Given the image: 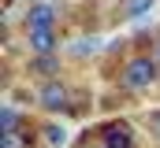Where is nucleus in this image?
Returning <instances> with one entry per match:
<instances>
[{
	"label": "nucleus",
	"mask_w": 160,
	"mask_h": 148,
	"mask_svg": "<svg viewBox=\"0 0 160 148\" xmlns=\"http://www.w3.org/2000/svg\"><path fill=\"white\" fill-rule=\"evenodd\" d=\"M101 141H104V148H134V130L123 118H112L101 126Z\"/></svg>",
	"instance_id": "obj_3"
},
{
	"label": "nucleus",
	"mask_w": 160,
	"mask_h": 148,
	"mask_svg": "<svg viewBox=\"0 0 160 148\" xmlns=\"http://www.w3.org/2000/svg\"><path fill=\"white\" fill-rule=\"evenodd\" d=\"M26 41H30V48L38 56H52L56 52V30H30Z\"/></svg>",
	"instance_id": "obj_5"
},
{
	"label": "nucleus",
	"mask_w": 160,
	"mask_h": 148,
	"mask_svg": "<svg viewBox=\"0 0 160 148\" xmlns=\"http://www.w3.org/2000/svg\"><path fill=\"white\" fill-rule=\"evenodd\" d=\"M22 26H26V34H30V30H52V26H56V7H52V4H34V7L22 15Z\"/></svg>",
	"instance_id": "obj_4"
},
{
	"label": "nucleus",
	"mask_w": 160,
	"mask_h": 148,
	"mask_svg": "<svg viewBox=\"0 0 160 148\" xmlns=\"http://www.w3.org/2000/svg\"><path fill=\"white\" fill-rule=\"evenodd\" d=\"M153 59H157V63H160V41H157V52H153Z\"/></svg>",
	"instance_id": "obj_12"
},
{
	"label": "nucleus",
	"mask_w": 160,
	"mask_h": 148,
	"mask_svg": "<svg viewBox=\"0 0 160 148\" xmlns=\"http://www.w3.org/2000/svg\"><path fill=\"white\" fill-rule=\"evenodd\" d=\"M97 48H101V41H97V37H78V41H71V44H67V56H75V59H78V56H93Z\"/></svg>",
	"instance_id": "obj_6"
},
{
	"label": "nucleus",
	"mask_w": 160,
	"mask_h": 148,
	"mask_svg": "<svg viewBox=\"0 0 160 148\" xmlns=\"http://www.w3.org/2000/svg\"><path fill=\"white\" fill-rule=\"evenodd\" d=\"M45 137H48L52 145H60V141H63V130H60V126H45Z\"/></svg>",
	"instance_id": "obj_11"
},
{
	"label": "nucleus",
	"mask_w": 160,
	"mask_h": 148,
	"mask_svg": "<svg viewBox=\"0 0 160 148\" xmlns=\"http://www.w3.org/2000/svg\"><path fill=\"white\" fill-rule=\"evenodd\" d=\"M8 4H11V0H8Z\"/></svg>",
	"instance_id": "obj_13"
},
{
	"label": "nucleus",
	"mask_w": 160,
	"mask_h": 148,
	"mask_svg": "<svg viewBox=\"0 0 160 148\" xmlns=\"http://www.w3.org/2000/svg\"><path fill=\"white\" fill-rule=\"evenodd\" d=\"M38 104L48 108V111H71V104H67V85L56 81V78H48V81L38 89Z\"/></svg>",
	"instance_id": "obj_2"
},
{
	"label": "nucleus",
	"mask_w": 160,
	"mask_h": 148,
	"mask_svg": "<svg viewBox=\"0 0 160 148\" xmlns=\"http://www.w3.org/2000/svg\"><path fill=\"white\" fill-rule=\"evenodd\" d=\"M34 71L48 78V74H56V71H60V59H56V56H38V59H34Z\"/></svg>",
	"instance_id": "obj_7"
},
{
	"label": "nucleus",
	"mask_w": 160,
	"mask_h": 148,
	"mask_svg": "<svg viewBox=\"0 0 160 148\" xmlns=\"http://www.w3.org/2000/svg\"><path fill=\"white\" fill-rule=\"evenodd\" d=\"M0 148H26V137H22L19 130H11V133H4V141H0Z\"/></svg>",
	"instance_id": "obj_10"
},
{
	"label": "nucleus",
	"mask_w": 160,
	"mask_h": 148,
	"mask_svg": "<svg viewBox=\"0 0 160 148\" xmlns=\"http://www.w3.org/2000/svg\"><path fill=\"white\" fill-rule=\"evenodd\" d=\"M153 4H157V0H127V4H123V11H127L130 19H138V15H145Z\"/></svg>",
	"instance_id": "obj_8"
},
{
	"label": "nucleus",
	"mask_w": 160,
	"mask_h": 148,
	"mask_svg": "<svg viewBox=\"0 0 160 148\" xmlns=\"http://www.w3.org/2000/svg\"><path fill=\"white\" fill-rule=\"evenodd\" d=\"M157 59L153 56H134V59H127V67L119 74V85L127 93H145L153 81H157Z\"/></svg>",
	"instance_id": "obj_1"
},
{
	"label": "nucleus",
	"mask_w": 160,
	"mask_h": 148,
	"mask_svg": "<svg viewBox=\"0 0 160 148\" xmlns=\"http://www.w3.org/2000/svg\"><path fill=\"white\" fill-rule=\"evenodd\" d=\"M0 126H4V133L19 130V111H15V108H4V111H0Z\"/></svg>",
	"instance_id": "obj_9"
}]
</instances>
